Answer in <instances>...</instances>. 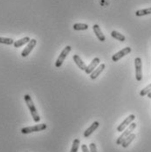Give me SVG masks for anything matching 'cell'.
<instances>
[{
    "mask_svg": "<svg viewBox=\"0 0 151 152\" xmlns=\"http://www.w3.org/2000/svg\"><path fill=\"white\" fill-rule=\"evenodd\" d=\"M130 53H131V48L128 47H128H125V48H123L122 50L119 51L118 53H116L115 54H114L112 56V61H114V62H116V61L121 60V58H123L124 56L128 55Z\"/></svg>",
    "mask_w": 151,
    "mask_h": 152,
    "instance_id": "52a82bcc",
    "label": "cell"
},
{
    "mask_svg": "<svg viewBox=\"0 0 151 152\" xmlns=\"http://www.w3.org/2000/svg\"><path fill=\"white\" fill-rule=\"evenodd\" d=\"M136 138V134H134V133H131L129 136L128 137H126L125 139H124V141L121 142V146L123 147V148H127V147H128L129 146V144L134 141V139Z\"/></svg>",
    "mask_w": 151,
    "mask_h": 152,
    "instance_id": "9a60e30c",
    "label": "cell"
},
{
    "mask_svg": "<svg viewBox=\"0 0 151 152\" xmlns=\"http://www.w3.org/2000/svg\"><path fill=\"white\" fill-rule=\"evenodd\" d=\"M36 44H37V40H36V39H31L30 42L27 44V46H26V48L22 51V53H21V56H22L23 58L27 57V56H28V55L31 53V52L32 51V49L35 47Z\"/></svg>",
    "mask_w": 151,
    "mask_h": 152,
    "instance_id": "ba28073f",
    "label": "cell"
},
{
    "mask_svg": "<svg viewBox=\"0 0 151 152\" xmlns=\"http://www.w3.org/2000/svg\"><path fill=\"white\" fill-rule=\"evenodd\" d=\"M135 119H136V115H128L127 118H125V120L117 127V131H118V132H122L123 130H125L132 122H134Z\"/></svg>",
    "mask_w": 151,
    "mask_h": 152,
    "instance_id": "5b68a950",
    "label": "cell"
},
{
    "mask_svg": "<svg viewBox=\"0 0 151 152\" xmlns=\"http://www.w3.org/2000/svg\"><path fill=\"white\" fill-rule=\"evenodd\" d=\"M47 128V125L45 123H41V124H37L34 126H30V127H25L23 129H21V133L22 134H30L32 132H39V131H42L45 130Z\"/></svg>",
    "mask_w": 151,
    "mask_h": 152,
    "instance_id": "7a4b0ae2",
    "label": "cell"
},
{
    "mask_svg": "<svg viewBox=\"0 0 151 152\" xmlns=\"http://www.w3.org/2000/svg\"><path fill=\"white\" fill-rule=\"evenodd\" d=\"M81 150H82V152H90V150L88 149V147L86 144L81 145Z\"/></svg>",
    "mask_w": 151,
    "mask_h": 152,
    "instance_id": "603a6c76",
    "label": "cell"
},
{
    "mask_svg": "<svg viewBox=\"0 0 151 152\" xmlns=\"http://www.w3.org/2000/svg\"><path fill=\"white\" fill-rule=\"evenodd\" d=\"M24 99H25L26 103V105H27L29 110H30V113L31 115V116H32L33 121L35 122H39L40 121V116H39V115L37 109H36V107L34 106V103L32 102L31 97L29 94H25Z\"/></svg>",
    "mask_w": 151,
    "mask_h": 152,
    "instance_id": "6da1fadb",
    "label": "cell"
},
{
    "mask_svg": "<svg viewBox=\"0 0 151 152\" xmlns=\"http://www.w3.org/2000/svg\"><path fill=\"white\" fill-rule=\"evenodd\" d=\"M135 66H136V78L138 81L142 80V59L137 57L135 60Z\"/></svg>",
    "mask_w": 151,
    "mask_h": 152,
    "instance_id": "8992f818",
    "label": "cell"
},
{
    "mask_svg": "<svg viewBox=\"0 0 151 152\" xmlns=\"http://www.w3.org/2000/svg\"><path fill=\"white\" fill-rule=\"evenodd\" d=\"M30 40L31 39L29 37H25L23 39H18L17 41H14L13 46L16 48H18V47H21V46H23L24 45H26V44H28L30 42Z\"/></svg>",
    "mask_w": 151,
    "mask_h": 152,
    "instance_id": "5bb4252c",
    "label": "cell"
},
{
    "mask_svg": "<svg viewBox=\"0 0 151 152\" xmlns=\"http://www.w3.org/2000/svg\"><path fill=\"white\" fill-rule=\"evenodd\" d=\"M151 14V7L150 8H147V9H142V10H138L136 12V15L137 17H141V16L150 15Z\"/></svg>",
    "mask_w": 151,
    "mask_h": 152,
    "instance_id": "e0dca14e",
    "label": "cell"
},
{
    "mask_svg": "<svg viewBox=\"0 0 151 152\" xmlns=\"http://www.w3.org/2000/svg\"><path fill=\"white\" fill-rule=\"evenodd\" d=\"M80 147V140L79 139H74L73 142V145H72V149L70 152H78Z\"/></svg>",
    "mask_w": 151,
    "mask_h": 152,
    "instance_id": "ffe728a7",
    "label": "cell"
},
{
    "mask_svg": "<svg viewBox=\"0 0 151 152\" xmlns=\"http://www.w3.org/2000/svg\"><path fill=\"white\" fill-rule=\"evenodd\" d=\"M111 36H112L114 39H117V40H119V41H121V42H123V41L126 40L125 36H124L123 34L120 33V32L116 31H113L111 32Z\"/></svg>",
    "mask_w": 151,
    "mask_h": 152,
    "instance_id": "2e32d148",
    "label": "cell"
},
{
    "mask_svg": "<svg viewBox=\"0 0 151 152\" xmlns=\"http://www.w3.org/2000/svg\"><path fill=\"white\" fill-rule=\"evenodd\" d=\"M89 149H90V152H97V148H96V145L95 143L92 142L89 145Z\"/></svg>",
    "mask_w": 151,
    "mask_h": 152,
    "instance_id": "7402d4cb",
    "label": "cell"
},
{
    "mask_svg": "<svg viewBox=\"0 0 151 152\" xmlns=\"http://www.w3.org/2000/svg\"><path fill=\"white\" fill-rule=\"evenodd\" d=\"M93 31H94V33H95V35H96L97 39H98L100 41L103 42V41H105V40H106V38H105L104 34L102 33V31H101V28H100V26H99L98 25H94V26H93Z\"/></svg>",
    "mask_w": 151,
    "mask_h": 152,
    "instance_id": "30bf717a",
    "label": "cell"
},
{
    "mask_svg": "<svg viewBox=\"0 0 151 152\" xmlns=\"http://www.w3.org/2000/svg\"><path fill=\"white\" fill-rule=\"evenodd\" d=\"M71 49H72L71 46H66L63 50H62L61 54L59 55L57 61L55 62V66H56V67H61V66H62V64H63V62L65 61V59L66 58V56L68 55V53L71 52Z\"/></svg>",
    "mask_w": 151,
    "mask_h": 152,
    "instance_id": "277c9868",
    "label": "cell"
},
{
    "mask_svg": "<svg viewBox=\"0 0 151 152\" xmlns=\"http://www.w3.org/2000/svg\"><path fill=\"white\" fill-rule=\"evenodd\" d=\"M151 92V84L150 85H148L146 88H144L142 90H141L140 92V95L141 96H145V95H147L149 93H150Z\"/></svg>",
    "mask_w": 151,
    "mask_h": 152,
    "instance_id": "44dd1931",
    "label": "cell"
},
{
    "mask_svg": "<svg viewBox=\"0 0 151 152\" xmlns=\"http://www.w3.org/2000/svg\"><path fill=\"white\" fill-rule=\"evenodd\" d=\"M74 29L75 31H83L88 30V26L87 24H81V23H77L74 25Z\"/></svg>",
    "mask_w": 151,
    "mask_h": 152,
    "instance_id": "ac0fdd59",
    "label": "cell"
},
{
    "mask_svg": "<svg viewBox=\"0 0 151 152\" xmlns=\"http://www.w3.org/2000/svg\"><path fill=\"white\" fill-rule=\"evenodd\" d=\"M73 59H74V61L76 63V65L78 66V67L80 69V70H82V71H85L86 70V68H87V65L85 64V62H83V61L81 60V58L79 56V55H76L74 54V56H73Z\"/></svg>",
    "mask_w": 151,
    "mask_h": 152,
    "instance_id": "7c38bea8",
    "label": "cell"
},
{
    "mask_svg": "<svg viewBox=\"0 0 151 152\" xmlns=\"http://www.w3.org/2000/svg\"><path fill=\"white\" fill-rule=\"evenodd\" d=\"M100 59L99 58H94L92 62H90V64L87 66V68H86V70H85V73L87 74V75H90L94 71V69L97 67V66L100 64Z\"/></svg>",
    "mask_w": 151,
    "mask_h": 152,
    "instance_id": "9c48e42d",
    "label": "cell"
},
{
    "mask_svg": "<svg viewBox=\"0 0 151 152\" xmlns=\"http://www.w3.org/2000/svg\"><path fill=\"white\" fill-rule=\"evenodd\" d=\"M99 125H100V123L99 122H94L92 125H90V127L84 132V137H89L98 129V127H99Z\"/></svg>",
    "mask_w": 151,
    "mask_h": 152,
    "instance_id": "8fae6325",
    "label": "cell"
},
{
    "mask_svg": "<svg viewBox=\"0 0 151 152\" xmlns=\"http://www.w3.org/2000/svg\"><path fill=\"white\" fill-rule=\"evenodd\" d=\"M105 69V64H101L98 67H96L95 69H94V71L90 75V78L92 80H95L98 76L100 75L102 72H103V70Z\"/></svg>",
    "mask_w": 151,
    "mask_h": 152,
    "instance_id": "4fadbf2b",
    "label": "cell"
},
{
    "mask_svg": "<svg viewBox=\"0 0 151 152\" xmlns=\"http://www.w3.org/2000/svg\"><path fill=\"white\" fill-rule=\"evenodd\" d=\"M147 95H148V97H149V98H150V99H151V92H150V93H149V94H148Z\"/></svg>",
    "mask_w": 151,
    "mask_h": 152,
    "instance_id": "cb8c5ba5",
    "label": "cell"
},
{
    "mask_svg": "<svg viewBox=\"0 0 151 152\" xmlns=\"http://www.w3.org/2000/svg\"><path fill=\"white\" fill-rule=\"evenodd\" d=\"M0 44H4V45H12L14 44V40L10 38H3L0 37Z\"/></svg>",
    "mask_w": 151,
    "mask_h": 152,
    "instance_id": "d6986e66",
    "label": "cell"
},
{
    "mask_svg": "<svg viewBox=\"0 0 151 152\" xmlns=\"http://www.w3.org/2000/svg\"><path fill=\"white\" fill-rule=\"evenodd\" d=\"M136 128V123L135 122H132L125 130H123L122 131V133H121V135L120 137H118V139L116 140V144L117 145H121V142L124 141V139L126 138V137H128L134 130H135V129Z\"/></svg>",
    "mask_w": 151,
    "mask_h": 152,
    "instance_id": "3957f363",
    "label": "cell"
}]
</instances>
